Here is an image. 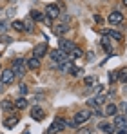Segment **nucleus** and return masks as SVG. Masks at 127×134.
<instances>
[{"label": "nucleus", "instance_id": "38", "mask_svg": "<svg viewBox=\"0 0 127 134\" xmlns=\"http://www.w3.org/2000/svg\"><path fill=\"white\" fill-rule=\"evenodd\" d=\"M122 2H124V5H125V7H127V0H122Z\"/></svg>", "mask_w": 127, "mask_h": 134}, {"label": "nucleus", "instance_id": "33", "mask_svg": "<svg viewBox=\"0 0 127 134\" xmlns=\"http://www.w3.org/2000/svg\"><path fill=\"white\" fill-rule=\"evenodd\" d=\"M80 72H84V71H80L78 67H73V69H71V74H73V76H78Z\"/></svg>", "mask_w": 127, "mask_h": 134}, {"label": "nucleus", "instance_id": "8", "mask_svg": "<svg viewBox=\"0 0 127 134\" xmlns=\"http://www.w3.org/2000/svg\"><path fill=\"white\" fill-rule=\"evenodd\" d=\"M113 125H114L116 129H125V127H127V116H125V114H114V121H113Z\"/></svg>", "mask_w": 127, "mask_h": 134}, {"label": "nucleus", "instance_id": "18", "mask_svg": "<svg viewBox=\"0 0 127 134\" xmlns=\"http://www.w3.org/2000/svg\"><path fill=\"white\" fill-rule=\"evenodd\" d=\"M29 18H31L33 22H44L45 15H44V13H40V11H36V9H31V13H29Z\"/></svg>", "mask_w": 127, "mask_h": 134}, {"label": "nucleus", "instance_id": "35", "mask_svg": "<svg viewBox=\"0 0 127 134\" xmlns=\"http://www.w3.org/2000/svg\"><path fill=\"white\" fill-rule=\"evenodd\" d=\"M78 134H93V132H91V129H80Z\"/></svg>", "mask_w": 127, "mask_h": 134}, {"label": "nucleus", "instance_id": "2", "mask_svg": "<svg viewBox=\"0 0 127 134\" xmlns=\"http://www.w3.org/2000/svg\"><path fill=\"white\" fill-rule=\"evenodd\" d=\"M65 127H67V121H65L64 118H55L53 123L49 125V131H47V132L49 134H56V132H60V131H64Z\"/></svg>", "mask_w": 127, "mask_h": 134}, {"label": "nucleus", "instance_id": "20", "mask_svg": "<svg viewBox=\"0 0 127 134\" xmlns=\"http://www.w3.org/2000/svg\"><path fill=\"white\" fill-rule=\"evenodd\" d=\"M107 36L113 38V40H116V42H122V40H124V35L118 33V31H114V29H109V31H107Z\"/></svg>", "mask_w": 127, "mask_h": 134}, {"label": "nucleus", "instance_id": "36", "mask_svg": "<svg viewBox=\"0 0 127 134\" xmlns=\"http://www.w3.org/2000/svg\"><path fill=\"white\" fill-rule=\"evenodd\" d=\"M87 60L93 62V60H94V53H87Z\"/></svg>", "mask_w": 127, "mask_h": 134}, {"label": "nucleus", "instance_id": "3", "mask_svg": "<svg viewBox=\"0 0 127 134\" xmlns=\"http://www.w3.org/2000/svg\"><path fill=\"white\" fill-rule=\"evenodd\" d=\"M44 15L47 16V18H58L60 16V7L56 5V4H47L45 5V9H44Z\"/></svg>", "mask_w": 127, "mask_h": 134}, {"label": "nucleus", "instance_id": "32", "mask_svg": "<svg viewBox=\"0 0 127 134\" xmlns=\"http://www.w3.org/2000/svg\"><path fill=\"white\" fill-rule=\"evenodd\" d=\"M0 42H4V44H11V42H13V38H11V36H2V38H0Z\"/></svg>", "mask_w": 127, "mask_h": 134}, {"label": "nucleus", "instance_id": "17", "mask_svg": "<svg viewBox=\"0 0 127 134\" xmlns=\"http://www.w3.org/2000/svg\"><path fill=\"white\" fill-rule=\"evenodd\" d=\"M104 102H105V98H104L102 94H98V96H94V98H91V100L87 102V105H89V107H100V105H102Z\"/></svg>", "mask_w": 127, "mask_h": 134}, {"label": "nucleus", "instance_id": "6", "mask_svg": "<svg viewBox=\"0 0 127 134\" xmlns=\"http://www.w3.org/2000/svg\"><path fill=\"white\" fill-rule=\"evenodd\" d=\"M0 80H2V83H4V85H9V83H13V82L17 80V76H15V72H13L11 69H4V71H2V76H0Z\"/></svg>", "mask_w": 127, "mask_h": 134}, {"label": "nucleus", "instance_id": "23", "mask_svg": "<svg viewBox=\"0 0 127 134\" xmlns=\"http://www.w3.org/2000/svg\"><path fill=\"white\" fill-rule=\"evenodd\" d=\"M102 47L105 49L107 53H111V54H113V49H111V38H109L107 35H104V38H102Z\"/></svg>", "mask_w": 127, "mask_h": 134}, {"label": "nucleus", "instance_id": "26", "mask_svg": "<svg viewBox=\"0 0 127 134\" xmlns=\"http://www.w3.org/2000/svg\"><path fill=\"white\" fill-rule=\"evenodd\" d=\"M11 27H13L15 31H18V33H24V22H22V20H15V22L11 24Z\"/></svg>", "mask_w": 127, "mask_h": 134}, {"label": "nucleus", "instance_id": "31", "mask_svg": "<svg viewBox=\"0 0 127 134\" xmlns=\"http://www.w3.org/2000/svg\"><path fill=\"white\" fill-rule=\"evenodd\" d=\"M6 29H7V22L6 20H0V33H4Z\"/></svg>", "mask_w": 127, "mask_h": 134}, {"label": "nucleus", "instance_id": "24", "mask_svg": "<svg viewBox=\"0 0 127 134\" xmlns=\"http://www.w3.org/2000/svg\"><path fill=\"white\" fill-rule=\"evenodd\" d=\"M17 123H18V118H17V116H11V118H6V120H4V125H6L7 129L15 127Z\"/></svg>", "mask_w": 127, "mask_h": 134}, {"label": "nucleus", "instance_id": "5", "mask_svg": "<svg viewBox=\"0 0 127 134\" xmlns=\"http://www.w3.org/2000/svg\"><path fill=\"white\" fill-rule=\"evenodd\" d=\"M89 118H91V112L87 111V109H84V111H78L76 114H75L73 121H75L76 125H82V123H85V121H87Z\"/></svg>", "mask_w": 127, "mask_h": 134}, {"label": "nucleus", "instance_id": "10", "mask_svg": "<svg viewBox=\"0 0 127 134\" xmlns=\"http://www.w3.org/2000/svg\"><path fill=\"white\" fill-rule=\"evenodd\" d=\"M31 118H33V120H36V121H42L44 118H45V112H44L42 107L35 105V107L31 109Z\"/></svg>", "mask_w": 127, "mask_h": 134}, {"label": "nucleus", "instance_id": "29", "mask_svg": "<svg viewBox=\"0 0 127 134\" xmlns=\"http://www.w3.org/2000/svg\"><path fill=\"white\" fill-rule=\"evenodd\" d=\"M118 80V71H111L109 72V82L113 83V82H116Z\"/></svg>", "mask_w": 127, "mask_h": 134}, {"label": "nucleus", "instance_id": "13", "mask_svg": "<svg viewBox=\"0 0 127 134\" xmlns=\"http://www.w3.org/2000/svg\"><path fill=\"white\" fill-rule=\"evenodd\" d=\"M58 69H60V72H64V74H65V72H71V69H73V60H71V58H67V60H64L62 64H58Z\"/></svg>", "mask_w": 127, "mask_h": 134}, {"label": "nucleus", "instance_id": "15", "mask_svg": "<svg viewBox=\"0 0 127 134\" xmlns=\"http://www.w3.org/2000/svg\"><path fill=\"white\" fill-rule=\"evenodd\" d=\"M25 65H27V69H31V71H38L40 69V60L38 58H27L25 60Z\"/></svg>", "mask_w": 127, "mask_h": 134}, {"label": "nucleus", "instance_id": "30", "mask_svg": "<svg viewBox=\"0 0 127 134\" xmlns=\"http://www.w3.org/2000/svg\"><path fill=\"white\" fill-rule=\"evenodd\" d=\"M85 85H94V83H96V78H94V76H85Z\"/></svg>", "mask_w": 127, "mask_h": 134}, {"label": "nucleus", "instance_id": "25", "mask_svg": "<svg viewBox=\"0 0 127 134\" xmlns=\"http://www.w3.org/2000/svg\"><path fill=\"white\" fill-rule=\"evenodd\" d=\"M105 114L107 116H114V114H118V107L114 105V103H109L105 107Z\"/></svg>", "mask_w": 127, "mask_h": 134}, {"label": "nucleus", "instance_id": "9", "mask_svg": "<svg viewBox=\"0 0 127 134\" xmlns=\"http://www.w3.org/2000/svg\"><path fill=\"white\" fill-rule=\"evenodd\" d=\"M107 20H109V24H113V25H118V24L124 22V13H120V11H113V13L107 16Z\"/></svg>", "mask_w": 127, "mask_h": 134}, {"label": "nucleus", "instance_id": "11", "mask_svg": "<svg viewBox=\"0 0 127 134\" xmlns=\"http://www.w3.org/2000/svg\"><path fill=\"white\" fill-rule=\"evenodd\" d=\"M45 53H47V45H45V44H38L35 49H33V56L38 58V60L45 56Z\"/></svg>", "mask_w": 127, "mask_h": 134}, {"label": "nucleus", "instance_id": "4", "mask_svg": "<svg viewBox=\"0 0 127 134\" xmlns=\"http://www.w3.org/2000/svg\"><path fill=\"white\" fill-rule=\"evenodd\" d=\"M49 56H51V62L55 64V65H58V64H62L64 60H67V54L60 51V49H53L51 53H49Z\"/></svg>", "mask_w": 127, "mask_h": 134}, {"label": "nucleus", "instance_id": "14", "mask_svg": "<svg viewBox=\"0 0 127 134\" xmlns=\"http://www.w3.org/2000/svg\"><path fill=\"white\" fill-rule=\"evenodd\" d=\"M98 129H100L102 132H105V134H114L116 132V127H114L113 123H107V121H102V123L98 125Z\"/></svg>", "mask_w": 127, "mask_h": 134}, {"label": "nucleus", "instance_id": "34", "mask_svg": "<svg viewBox=\"0 0 127 134\" xmlns=\"http://www.w3.org/2000/svg\"><path fill=\"white\" fill-rule=\"evenodd\" d=\"M120 107H122V111H124V114L127 116V102H122V105H120Z\"/></svg>", "mask_w": 127, "mask_h": 134}, {"label": "nucleus", "instance_id": "39", "mask_svg": "<svg viewBox=\"0 0 127 134\" xmlns=\"http://www.w3.org/2000/svg\"><path fill=\"white\" fill-rule=\"evenodd\" d=\"M2 13H4V9H2V7H0V15H2Z\"/></svg>", "mask_w": 127, "mask_h": 134}, {"label": "nucleus", "instance_id": "37", "mask_svg": "<svg viewBox=\"0 0 127 134\" xmlns=\"http://www.w3.org/2000/svg\"><path fill=\"white\" fill-rule=\"evenodd\" d=\"M0 92H4V83H2V80H0Z\"/></svg>", "mask_w": 127, "mask_h": 134}, {"label": "nucleus", "instance_id": "28", "mask_svg": "<svg viewBox=\"0 0 127 134\" xmlns=\"http://www.w3.org/2000/svg\"><path fill=\"white\" fill-rule=\"evenodd\" d=\"M18 92H20V96H25V94L29 92V89H27V85H24V83H20V85H18Z\"/></svg>", "mask_w": 127, "mask_h": 134}, {"label": "nucleus", "instance_id": "1", "mask_svg": "<svg viewBox=\"0 0 127 134\" xmlns=\"http://www.w3.org/2000/svg\"><path fill=\"white\" fill-rule=\"evenodd\" d=\"M25 69H27V65H25V58H15V60L11 62V71L15 72L17 78H22V76L25 74Z\"/></svg>", "mask_w": 127, "mask_h": 134}, {"label": "nucleus", "instance_id": "21", "mask_svg": "<svg viewBox=\"0 0 127 134\" xmlns=\"http://www.w3.org/2000/svg\"><path fill=\"white\" fill-rule=\"evenodd\" d=\"M84 56V51L80 49V47H75L69 54H67V58H71V60H76V58H82Z\"/></svg>", "mask_w": 127, "mask_h": 134}, {"label": "nucleus", "instance_id": "12", "mask_svg": "<svg viewBox=\"0 0 127 134\" xmlns=\"http://www.w3.org/2000/svg\"><path fill=\"white\" fill-rule=\"evenodd\" d=\"M67 31H69V25H67V24H58V25L53 27V33H55L56 36H60V38H62L64 35H67Z\"/></svg>", "mask_w": 127, "mask_h": 134}, {"label": "nucleus", "instance_id": "16", "mask_svg": "<svg viewBox=\"0 0 127 134\" xmlns=\"http://www.w3.org/2000/svg\"><path fill=\"white\" fill-rule=\"evenodd\" d=\"M27 105H29V102L25 100V96H20V98L15 100V109H17V111H24V109H27Z\"/></svg>", "mask_w": 127, "mask_h": 134}, {"label": "nucleus", "instance_id": "7", "mask_svg": "<svg viewBox=\"0 0 127 134\" xmlns=\"http://www.w3.org/2000/svg\"><path fill=\"white\" fill-rule=\"evenodd\" d=\"M58 44H60V47H58V49H60V51H64L65 54H69V53H71V51L76 47V45H75V42L65 40V38H60V42H58Z\"/></svg>", "mask_w": 127, "mask_h": 134}, {"label": "nucleus", "instance_id": "19", "mask_svg": "<svg viewBox=\"0 0 127 134\" xmlns=\"http://www.w3.org/2000/svg\"><path fill=\"white\" fill-rule=\"evenodd\" d=\"M24 31H25L27 35H33V33H35V24H33L31 18H25V20H24Z\"/></svg>", "mask_w": 127, "mask_h": 134}, {"label": "nucleus", "instance_id": "22", "mask_svg": "<svg viewBox=\"0 0 127 134\" xmlns=\"http://www.w3.org/2000/svg\"><path fill=\"white\" fill-rule=\"evenodd\" d=\"M0 107H2V109H4L6 112H11V111H15V102H9V100H2Z\"/></svg>", "mask_w": 127, "mask_h": 134}, {"label": "nucleus", "instance_id": "27", "mask_svg": "<svg viewBox=\"0 0 127 134\" xmlns=\"http://www.w3.org/2000/svg\"><path fill=\"white\" fill-rule=\"evenodd\" d=\"M118 80H120L122 83H127V69H124V71H118Z\"/></svg>", "mask_w": 127, "mask_h": 134}]
</instances>
